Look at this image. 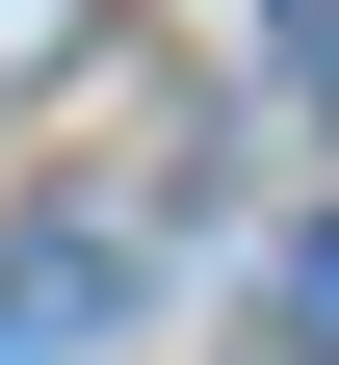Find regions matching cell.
I'll return each instance as SVG.
<instances>
[{
  "label": "cell",
  "mask_w": 339,
  "mask_h": 365,
  "mask_svg": "<svg viewBox=\"0 0 339 365\" xmlns=\"http://www.w3.org/2000/svg\"><path fill=\"white\" fill-rule=\"evenodd\" d=\"M287 313H313V365H339V235H313V261H287Z\"/></svg>",
  "instance_id": "1"
},
{
  "label": "cell",
  "mask_w": 339,
  "mask_h": 365,
  "mask_svg": "<svg viewBox=\"0 0 339 365\" xmlns=\"http://www.w3.org/2000/svg\"><path fill=\"white\" fill-rule=\"evenodd\" d=\"M313 105H339V26H313Z\"/></svg>",
  "instance_id": "2"
}]
</instances>
